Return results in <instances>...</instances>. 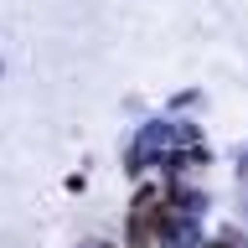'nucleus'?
<instances>
[{"instance_id": "f257e3e1", "label": "nucleus", "mask_w": 248, "mask_h": 248, "mask_svg": "<svg viewBox=\"0 0 248 248\" xmlns=\"http://www.w3.org/2000/svg\"><path fill=\"white\" fill-rule=\"evenodd\" d=\"M155 222H160V197L150 191V197H140V202H135V238H140V232H150Z\"/></svg>"}]
</instances>
